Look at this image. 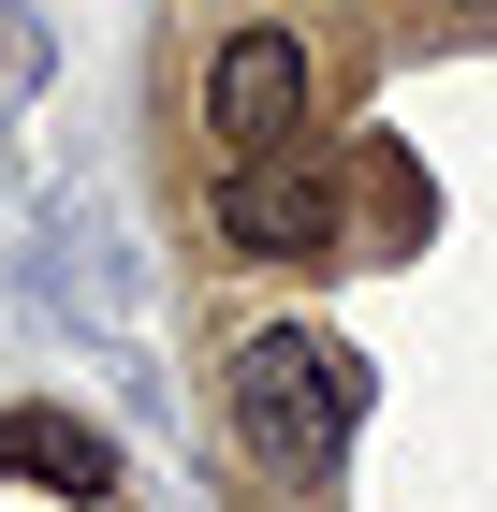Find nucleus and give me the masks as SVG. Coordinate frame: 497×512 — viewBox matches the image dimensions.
<instances>
[{
	"label": "nucleus",
	"instance_id": "obj_3",
	"mask_svg": "<svg viewBox=\"0 0 497 512\" xmlns=\"http://www.w3.org/2000/svg\"><path fill=\"white\" fill-rule=\"evenodd\" d=\"M205 220H220L234 264H307V249H337V191H322L293 147H278V161H234L220 191H205Z\"/></svg>",
	"mask_w": 497,
	"mask_h": 512
},
{
	"label": "nucleus",
	"instance_id": "obj_2",
	"mask_svg": "<svg viewBox=\"0 0 497 512\" xmlns=\"http://www.w3.org/2000/svg\"><path fill=\"white\" fill-rule=\"evenodd\" d=\"M307 103H322V59H307L293 30H234L220 59H205V132H220L234 161L307 147Z\"/></svg>",
	"mask_w": 497,
	"mask_h": 512
},
{
	"label": "nucleus",
	"instance_id": "obj_4",
	"mask_svg": "<svg viewBox=\"0 0 497 512\" xmlns=\"http://www.w3.org/2000/svg\"><path fill=\"white\" fill-rule=\"evenodd\" d=\"M0 454H30L59 498H103L117 483V454H103V425H74V410H30V425H0Z\"/></svg>",
	"mask_w": 497,
	"mask_h": 512
},
{
	"label": "nucleus",
	"instance_id": "obj_1",
	"mask_svg": "<svg viewBox=\"0 0 497 512\" xmlns=\"http://www.w3.org/2000/svg\"><path fill=\"white\" fill-rule=\"evenodd\" d=\"M234 425H249V454H264L278 483H322L351 454V425H366V366H351L337 337H307V322H264V337L234 352Z\"/></svg>",
	"mask_w": 497,
	"mask_h": 512
}]
</instances>
